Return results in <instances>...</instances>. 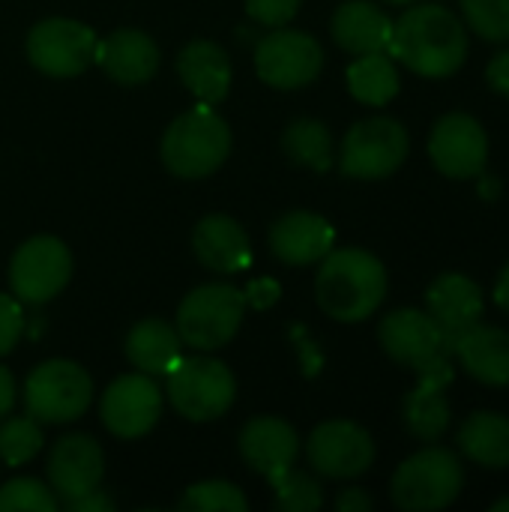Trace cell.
Wrapping results in <instances>:
<instances>
[{
    "mask_svg": "<svg viewBox=\"0 0 509 512\" xmlns=\"http://www.w3.org/2000/svg\"><path fill=\"white\" fill-rule=\"evenodd\" d=\"M162 162L174 177L201 180L219 171L231 153V129L213 111V105H195L183 111L162 135Z\"/></svg>",
    "mask_w": 509,
    "mask_h": 512,
    "instance_id": "cell-3",
    "label": "cell"
},
{
    "mask_svg": "<svg viewBox=\"0 0 509 512\" xmlns=\"http://www.w3.org/2000/svg\"><path fill=\"white\" fill-rule=\"evenodd\" d=\"M177 507L183 512H246L249 501L228 480H204L189 486Z\"/></svg>",
    "mask_w": 509,
    "mask_h": 512,
    "instance_id": "cell-31",
    "label": "cell"
},
{
    "mask_svg": "<svg viewBox=\"0 0 509 512\" xmlns=\"http://www.w3.org/2000/svg\"><path fill=\"white\" fill-rule=\"evenodd\" d=\"M42 444H45V435H42V423L36 417L24 414V417L3 420V426H0V462L3 465L18 468V465L36 459Z\"/></svg>",
    "mask_w": 509,
    "mask_h": 512,
    "instance_id": "cell-30",
    "label": "cell"
},
{
    "mask_svg": "<svg viewBox=\"0 0 509 512\" xmlns=\"http://www.w3.org/2000/svg\"><path fill=\"white\" fill-rule=\"evenodd\" d=\"M420 384L405 399V426L420 441H441L450 426V402L444 390L453 384L450 357H438L429 366L417 369Z\"/></svg>",
    "mask_w": 509,
    "mask_h": 512,
    "instance_id": "cell-20",
    "label": "cell"
},
{
    "mask_svg": "<svg viewBox=\"0 0 509 512\" xmlns=\"http://www.w3.org/2000/svg\"><path fill=\"white\" fill-rule=\"evenodd\" d=\"M195 258L213 273H240L252 264V243L243 225L225 213L204 216L192 231Z\"/></svg>",
    "mask_w": 509,
    "mask_h": 512,
    "instance_id": "cell-22",
    "label": "cell"
},
{
    "mask_svg": "<svg viewBox=\"0 0 509 512\" xmlns=\"http://www.w3.org/2000/svg\"><path fill=\"white\" fill-rule=\"evenodd\" d=\"M459 450L480 468L504 471L509 468V417L495 411L471 414L459 429Z\"/></svg>",
    "mask_w": 509,
    "mask_h": 512,
    "instance_id": "cell-27",
    "label": "cell"
},
{
    "mask_svg": "<svg viewBox=\"0 0 509 512\" xmlns=\"http://www.w3.org/2000/svg\"><path fill=\"white\" fill-rule=\"evenodd\" d=\"M453 357H459L462 369L486 384V387H509V333L498 327H471L453 345Z\"/></svg>",
    "mask_w": 509,
    "mask_h": 512,
    "instance_id": "cell-25",
    "label": "cell"
},
{
    "mask_svg": "<svg viewBox=\"0 0 509 512\" xmlns=\"http://www.w3.org/2000/svg\"><path fill=\"white\" fill-rule=\"evenodd\" d=\"M15 393H18V390H15L12 372L0 366V420L9 417V411L15 408Z\"/></svg>",
    "mask_w": 509,
    "mask_h": 512,
    "instance_id": "cell-40",
    "label": "cell"
},
{
    "mask_svg": "<svg viewBox=\"0 0 509 512\" xmlns=\"http://www.w3.org/2000/svg\"><path fill=\"white\" fill-rule=\"evenodd\" d=\"M429 159L444 177H480L489 162V135L483 123L462 111L444 114L429 135Z\"/></svg>",
    "mask_w": 509,
    "mask_h": 512,
    "instance_id": "cell-14",
    "label": "cell"
},
{
    "mask_svg": "<svg viewBox=\"0 0 509 512\" xmlns=\"http://www.w3.org/2000/svg\"><path fill=\"white\" fill-rule=\"evenodd\" d=\"M237 396V381L222 360L189 357L168 372L171 408L189 423H210L228 414Z\"/></svg>",
    "mask_w": 509,
    "mask_h": 512,
    "instance_id": "cell-7",
    "label": "cell"
},
{
    "mask_svg": "<svg viewBox=\"0 0 509 512\" xmlns=\"http://www.w3.org/2000/svg\"><path fill=\"white\" fill-rule=\"evenodd\" d=\"M96 63L102 66V72L111 81H117L123 87H138L156 75L159 45L144 30L120 27V30H111L105 39H99Z\"/></svg>",
    "mask_w": 509,
    "mask_h": 512,
    "instance_id": "cell-21",
    "label": "cell"
},
{
    "mask_svg": "<svg viewBox=\"0 0 509 512\" xmlns=\"http://www.w3.org/2000/svg\"><path fill=\"white\" fill-rule=\"evenodd\" d=\"M57 507H60V501L51 492V486H45L33 477H15L0 486V512H54Z\"/></svg>",
    "mask_w": 509,
    "mask_h": 512,
    "instance_id": "cell-34",
    "label": "cell"
},
{
    "mask_svg": "<svg viewBox=\"0 0 509 512\" xmlns=\"http://www.w3.org/2000/svg\"><path fill=\"white\" fill-rule=\"evenodd\" d=\"M69 512H111L114 510V504H111V498H105L99 489L96 492H90V495H84V498H78V501H69V504H63Z\"/></svg>",
    "mask_w": 509,
    "mask_h": 512,
    "instance_id": "cell-39",
    "label": "cell"
},
{
    "mask_svg": "<svg viewBox=\"0 0 509 512\" xmlns=\"http://www.w3.org/2000/svg\"><path fill=\"white\" fill-rule=\"evenodd\" d=\"M324 69V48L303 30L273 27L255 48V72L276 90L309 87Z\"/></svg>",
    "mask_w": 509,
    "mask_h": 512,
    "instance_id": "cell-11",
    "label": "cell"
},
{
    "mask_svg": "<svg viewBox=\"0 0 509 512\" xmlns=\"http://www.w3.org/2000/svg\"><path fill=\"white\" fill-rule=\"evenodd\" d=\"M303 0H246V12L261 27H285L297 12Z\"/></svg>",
    "mask_w": 509,
    "mask_h": 512,
    "instance_id": "cell-35",
    "label": "cell"
},
{
    "mask_svg": "<svg viewBox=\"0 0 509 512\" xmlns=\"http://www.w3.org/2000/svg\"><path fill=\"white\" fill-rule=\"evenodd\" d=\"M72 279V252L63 240L51 234H36L24 240L9 261L12 297L27 306H42L54 300Z\"/></svg>",
    "mask_w": 509,
    "mask_h": 512,
    "instance_id": "cell-9",
    "label": "cell"
},
{
    "mask_svg": "<svg viewBox=\"0 0 509 512\" xmlns=\"http://www.w3.org/2000/svg\"><path fill=\"white\" fill-rule=\"evenodd\" d=\"M99 36L75 18H45L27 33V60L48 78H75L96 63Z\"/></svg>",
    "mask_w": 509,
    "mask_h": 512,
    "instance_id": "cell-10",
    "label": "cell"
},
{
    "mask_svg": "<svg viewBox=\"0 0 509 512\" xmlns=\"http://www.w3.org/2000/svg\"><path fill=\"white\" fill-rule=\"evenodd\" d=\"M330 33L336 45L354 57L387 51L393 36V21L384 9H378L369 0H348L336 9Z\"/></svg>",
    "mask_w": 509,
    "mask_h": 512,
    "instance_id": "cell-24",
    "label": "cell"
},
{
    "mask_svg": "<svg viewBox=\"0 0 509 512\" xmlns=\"http://www.w3.org/2000/svg\"><path fill=\"white\" fill-rule=\"evenodd\" d=\"M465 486V468L453 450L426 447L405 459L390 483L393 504L405 512L447 510Z\"/></svg>",
    "mask_w": 509,
    "mask_h": 512,
    "instance_id": "cell-5",
    "label": "cell"
},
{
    "mask_svg": "<svg viewBox=\"0 0 509 512\" xmlns=\"http://www.w3.org/2000/svg\"><path fill=\"white\" fill-rule=\"evenodd\" d=\"M387 54L423 78H447L468 57V30L447 6H411L393 21Z\"/></svg>",
    "mask_w": 509,
    "mask_h": 512,
    "instance_id": "cell-1",
    "label": "cell"
},
{
    "mask_svg": "<svg viewBox=\"0 0 509 512\" xmlns=\"http://www.w3.org/2000/svg\"><path fill=\"white\" fill-rule=\"evenodd\" d=\"M177 75L183 87L204 105H216L231 90V57L219 42L195 39L177 54Z\"/></svg>",
    "mask_w": 509,
    "mask_h": 512,
    "instance_id": "cell-23",
    "label": "cell"
},
{
    "mask_svg": "<svg viewBox=\"0 0 509 512\" xmlns=\"http://www.w3.org/2000/svg\"><path fill=\"white\" fill-rule=\"evenodd\" d=\"M495 303L509 315V264L501 270V276L495 282Z\"/></svg>",
    "mask_w": 509,
    "mask_h": 512,
    "instance_id": "cell-41",
    "label": "cell"
},
{
    "mask_svg": "<svg viewBox=\"0 0 509 512\" xmlns=\"http://www.w3.org/2000/svg\"><path fill=\"white\" fill-rule=\"evenodd\" d=\"M468 27L486 42H509V0H462Z\"/></svg>",
    "mask_w": 509,
    "mask_h": 512,
    "instance_id": "cell-32",
    "label": "cell"
},
{
    "mask_svg": "<svg viewBox=\"0 0 509 512\" xmlns=\"http://www.w3.org/2000/svg\"><path fill=\"white\" fill-rule=\"evenodd\" d=\"M483 309H486V297L480 285L471 282L465 273H441L426 291V312L441 327L450 357L459 336H465L471 327L480 324Z\"/></svg>",
    "mask_w": 509,
    "mask_h": 512,
    "instance_id": "cell-17",
    "label": "cell"
},
{
    "mask_svg": "<svg viewBox=\"0 0 509 512\" xmlns=\"http://www.w3.org/2000/svg\"><path fill=\"white\" fill-rule=\"evenodd\" d=\"M492 512H509V498H501V501H495V504H492Z\"/></svg>",
    "mask_w": 509,
    "mask_h": 512,
    "instance_id": "cell-42",
    "label": "cell"
},
{
    "mask_svg": "<svg viewBox=\"0 0 509 512\" xmlns=\"http://www.w3.org/2000/svg\"><path fill=\"white\" fill-rule=\"evenodd\" d=\"M315 297L324 315L339 324H360L378 312L387 297V270L384 264L357 246L333 249L318 261Z\"/></svg>",
    "mask_w": 509,
    "mask_h": 512,
    "instance_id": "cell-2",
    "label": "cell"
},
{
    "mask_svg": "<svg viewBox=\"0 0 509 512\" xmlns=\"http://www.w3.org/2000/svg\"><path fill=\"white\" fill-rule=\"evenodd\" d=\"M336 249L333 225L309 210H291L270 228V252L288 267H309Z\"/></svg>",
    "mask_w": 509,
    "mask_h": 512,
    "instance_id": "cell-19",
    "label": "cell"
},
{
    "mask_svg": "<svg viewBox=\"0 0 509 512\" xmlns=\"http://www.w3.org/2000/svg\"><path fill=\"white\" fill-rule=\"evenodd\" d=\"M273 489H276V510L279 512H315L324 504L321 483L294 468L282 480H276Z\"/></svg>",
    "mask_w": 509,
    "mask_h": 512,
    "instance_id": "cell-33",
    "label": "cell"
},
{
    "mask_svg": "<svg viewBox=\"0 0 509 512\" xmlns=\"http://www.w3.org/2000/svg\"><path fill=\"white\" fill-rule=\"evenodd\" d=\"M24 336V309L21 300L0 294V357H6Z\"/></svg>",
    "mask_w": 509,
    "mask_h": 512,
    "instance_id": "cell-36",
    "label": "cell"
},
{
    "mask_svg": "<svg viewBox=\"0 0 509 512\" xmlns=\"http://www.w3.org/2000/svg\"><path fill=\"white\" fill-rule=\"evenodd\" d=\"M282 150L288 153V159L294 165L312 168L318 174L330 171V165H333V135L315 117H300V120L288 123V129L282 135Z\"/></svg>",
    "mask_w": 509,
    "mask_h": 512,
    "instance_id": "cell-29",
    "label": "cell"
},
{
    "mask_svg": "<svg viewBox=\"0 0 509 512\" xmlns=\"http://www.w3.org/2000/svg\"><path fill=\"white\" fill-rule=\"evenodd\" d=\"M348 90L363 105H387L399 93V72L387 51L360 54L348 66Z\"/></svg>",
    "mask_w": 509,
    "mask_h": 512,
    "instance_id": "cell-28",
    "label": "cell"
},
{
    "mask_svg": "<svg viewBox=\"0 0 509 512\" xmlns=\"http://www.w3.org/2000/svg\"><path fill=\"white\" fill-rule=\"evenodd\" d=\"M243 315H246V294L228 282H210L192 288L180 300L174 327L180 333L183 348L219 351L240 333Z\"/></svg>",
    "mask_w": 509,
    "mask_h": 512,
    "instance_id": "cell-4",
    "label": "cell"
},
{
    "mask_svg": "<svg viewBox=\"0 0 509 512\" xmlns=\"http://www.w3.org/2000/svg\"><path fill=\"white\" fill-rule=\"evenodd\" d=\"M375 507L372 498L363 492V489H345L339 498H336V510L339 512H369Z\"/></svg>",
    "mask_w": 509,
    "mask_h": 512,
    "instance_id": "cell-38",
    "label": "cell"
},
{
    "mask_svg": "<svg viewBox=\"0 0 509 512\" xmlns=\"http://www.w3.org/2000/svg\"><path fill=\"white\" fill-rule=\"evenodd\" d=\"M93 402L90 375L72 360H45L24 381V408L42 426L75 423Z\"/></svg>",
    "mask_w": 509,
    "mask_h": 512,
    "instance_id": "cell-6",
    "label": "cell"
},
{
    "mask_svg": "<svg viewBox=\"0 0 509 512\" xmlns=\"http://www.w3.org/2000/svg\"><path fill=\"white\" fill-rule=\"evenodd\" d=\"M123 351H126V360L138 372L156 378V375H168L180 363L183 342L174 324L162 318H144L129 330Z\"/></svg>",
    "mask_w": 509,
    "mask_h": 512,
    "instance_id": "cell-26",
    "label": "cell"
},
{
    "mask_svg": "<svg viewBox=\"0 0 509 512\" xmlns=\"http://www.w3.org/2000/svg\"><path fill=\"white\" fill-rule=\"evenodd\" d=\"M378 342L393 363L414 369V372L429 366L438 357H450L441 327L423 309L390 312L378 327Z\"/></svg>",
    "mask_w": 509,
    "mask_h": 512,
    "instance_id": "cell-15",
    "label": "cell"
},
{
    "mask_svg": "<svg viewBox=\"0 0 509 512\" xmlns=\"http://www.w3.org/2000/svg\"><path fill=\"white\" fill-rule=\"evenodd\" d=\"M99 417L114 438L123 441L144 438L162 417V390L144 372L120 375L102 393Z\"/></svg>",
    "mask_w": 509,
    "mask_h": 512,
    "instance_id": "cell-13",
    "label": "cell"
},
{
    "mask_svg": "<svg viewBox=\"0 0 509 512\" xmlns=\"http://www.w3.org/2000/svg\"><path fill=\"white\" fill-rule=\"evenodd\" d=\"M408 150L411 138L399 120L369 117L348 129L339 150V168L354 180H384L405 165Z\"/></svg>",
    "mask_w": 509,
    "mask_h": 512,
    "instance_id": "cell-8",
    "label": "cell"
},
{
    "mask_svg": "<svg viewBox=\"0 0 509 512\" xmlns=\"http://www.w3.org/2000/svg\"><path fill=\"white\" fill-rule=\"evenodd\" d=\"M45 474L57 501H78L99 489L105 474V453L90 435H66L51 447Z\"/></svg>",
    "mask_w": 509,
    "mask_h": 512,
    "instance_id": "cell-16",
    "label": "cell"
},
{
    "mask_svg": "<svg viewBox=\"0 0 509 512\" xmlns=\"http://www.w3.org/2000/svg\"><path fill=\"white\" fill-rule=\"evenodd\" d=\"M486 81L492 90H498L501 96H509V48L498 51L489 66H486Z\"/></svg>",
    "mask_w": 509,
    "mask_h": 512,
    "instance_id": "cell-37",
    "label": "cell"
},
{
    "mask_svg": "<svg viewBox=\"0 0 509 512\" xmlns=\"http://www.w3.org/2000/svg\"><path fill=\"white\" fill-rule=\"evenodd\" d=\"M306 459L327 480H354L375 465V441L351 420H327L312 429Z\"/></svg>",
    "mask_w": 509,
    "mask_h": 512,
    "instance_id": "cell-12",
    "label": "cell"
},
{
    "mask_svg": "<svg viewBox=\"0 0 509 512\" xmlns=\"http://www.w3.org/2000/svg\"><path fill=\"white\" fill-rule=\"evenodd\" d=\"M384 3H396V6H405V3H414V0H384Z\"/></svg>",
    "mask_w": 509,
    "mask_h": 512,
    "instance_id": "cell-43",
    "label": "cell"
},
{
    "mask_svg": "<svg viewBox=\"0 0 509 512\" xmlns=\"http://www.w3.org/2000/svg\"><path fill=\"white\" fill-rule=\"evenodd\" d=\"M240 453L246 465L273 486L294 468L300 456V438L282 417H252L240 432Z\"/></svg>",
    "mask_w": 509,
    "mask_h": 512,
    "instance_id": "cell-18",
    "label": "cell"
}]
</instances>
